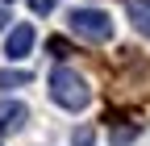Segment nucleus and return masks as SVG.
I'll return each instance as SVG.
<instances>
[{
    "mask_svg": "<svg viewBox=\"0 0 150 146\" xmlns=\"http://www.w3.org/2000/svg\"><path fill=\"white\" fill-rule=\"evenodd\" d=\"M50 96H54V104H63V108H71V113H79V108L92 104V88H88V79L79 75V71L54 67V71H50Z\"/></svg>",
    "mask_w": 150,
    "mask_h": 146,
    "instance_id": "obj_1",
    "label": "nucleus"
},
{
    "mask_svg": "<svg viewBox=\"0 0 150 146\" xmlns=\"http://www.w3.org/2000/svg\"><path fill=\"white\" fill-rule=\"evenodd\" d=\"M29 50H33V25H13L8 38H4V54L17 63V59H25Z\"/></svg>",
    "mask_w": 150,
    "mask_h": 146,
    "instance_id": "obj_4",
    "label": "nucleus"
},
{
    "mask_svg": "<svg viewBox=\"0 0 150 146\" xmlns=\"http://www.w3.org/2000/svg\"><path fill=\"white\" fill-rule=\"evenodd\" d=\"M8 21H13V17H8V9H4V4H0V29H4Z\"/></svg>",
    "mask_w": 150,
    "mask_h": 146,
    "instance_id": "obj_9",
    "label": "nucleus"
},
{
    "mask_svg": "<svg viewBox=\"0 0 150 146\" xmlns=\"http://www.w3.org/2000/svg\"><path fill=\"white\" fill-rule=\"evenodd\" d=\"M125 13L134 21V29L150 38V0H125Z\"/></svg>",
    "mask_w": 150,
    "mask_h": 146,
    "instance_id": "obj_5",
    "label": "nucleus"
},
{
    "mask_svg": "<svg viewBox=\"0 0 150 146\" xmlns=\"http://www.w3.org/2000/svg\"><path fill=\"white\" fill-rule=\"evenodd\" d=\"M29 121V108L21 100H0V134H21Z\"/></svg>",
    "mask_w": 150,
    "mask_h": 146,
    "instance_id": "obj_3",
    "label": "nucleus"
},
{
    "mask_svg": "<svg viewBox=\"0 0 150 146\" xmlns=\"http://www.w3.org/2000/svg\"><path fill=\"white\" fill-rule=\"evenodd\" d=\"M29 9L42 17V13H54V9H59V0H29Z\"/></svg>",
    "mask_w": 150,
    "mask_h": 146,
    "instance_id": "obj_7",
    "label": "nucleus"
},
{
    "mask_svg": "<svg viewBox=\"0 0 150 146\" xmlns=\"http://www.w3.org/2000/svg\"><path fill=\"white\" fill-rule=\"evenodd\" d=\"M71 142H75V146H92V130H75Z\"/></svg>",
    "mask_w": 150,
    "mask_h": 146,
    "instance_id": "obj_8",
    "label": "nucleus"
},
{
    "mask_svg": "<svg viewBox=\"0 0 150 146\" xmlns=\"http://www.w3.org/2000/svg\"><path fill=\"white\" fill-rule=\"evenodd\" d=\"M29 84V71H0V88H4V92H8V88H25Z\"/></svg>",
    "mask_w": 150,
    "mask_h": 146,
    "instance_id": "obj_6",
    "label": "nucleus"
},
{
    "mask_svg": "<svg viewBox=\"0 0 150 146\" xmlns=\"http://www.w3.org/2000/svg\"><path fill=\"white\" fill-rule=\"evenodd\" d=\"M67 21H71V33H79L83 42H108L112 38V17L100 9H75Z\"/></svg>",
    "mask_w": 150,
    "mask_h": 146,
    "instance_id": "obj_2",
    "label": "nucleus"
}]
</instances>
